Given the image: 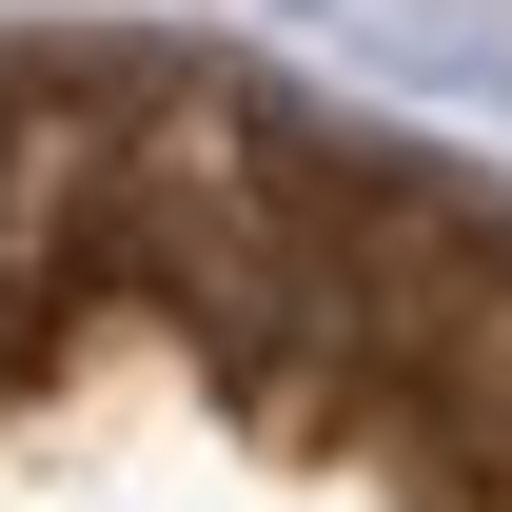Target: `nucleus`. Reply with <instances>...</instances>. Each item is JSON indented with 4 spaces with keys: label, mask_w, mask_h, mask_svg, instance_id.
I'll use <instances>...</instances> for the list:
<instances>
[{
    "label": "nucleus",
    "mask_w": 512,
    "mask_h": 512,
    "mask_svg": "<svg viewBox=\"0 0 512 512\" xmlns=\"http://www.w3.org/2000/svg\"><path fill=\"white\" fill-rule=\"evenodd\" d=\"M512 217L178 60H0V512H473Z\"/></svg>",
    "instance_id": "1"
}]
</instances>
